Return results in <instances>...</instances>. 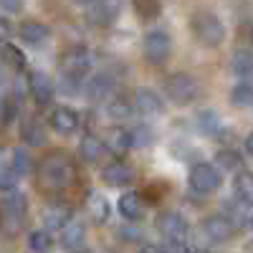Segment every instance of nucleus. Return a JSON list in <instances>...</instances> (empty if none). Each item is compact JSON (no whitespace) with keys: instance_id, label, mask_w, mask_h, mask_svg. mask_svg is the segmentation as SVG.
<instances>
[{"instance_id":"nucleus-27","label":"nucleus","mask_w":253,"mask_h":253,"mask_svg":"<svg viewBox=\"0 0 253 253\" xmlns=\"http://www.w3.org/2000/svg\"><path fill=\"white\" fill-rule=\"evenodd\" d=\"M215 170L223 175V172H241L243 170V157H241V152H236V150H220L218 155H215Z\"/></svg>"},{"instance_id":"nucleus-42","label":"nucleus","mask_w":253,"mask_h":253,"mask_svg":"<svg viewBox=\"0 0 253 253\" xmlns=\"http://www.w3.org/2000/svg\"><path fill=\"white\" fill-rule=\"evenodd\" d=\"M243 147H246V155L253 160V132H248V134H246V139H243Z\"/></svg>"},{"instance_id":"nucleus-20","label":"nucleus","mask_w":253,"mask_h":253,"mask_svg":"<svg viewBox=\"0 0 253 253\" xmlns=\"http://www.w3.org/2000/svg\"><path fill=\"white\" fill-rule=\"evenodd\" d=\"M101 180L109 187H124V185L134 182V172H132V167L124 165V162H109V165L101 167Z\"/></svg>"},{"instance_id":"nucleus-31","label":"nucleus","mask_w":253,"mask_h":253,"mask_svg":"<svg viewBox=\"0 0 253 253\" xmlns=\"http://www.w3.org/2000/svg\"><path fill=\"white\" fill-rule=\"evenodd\" d=\"M230 104H233V107H241V109L253 107V84H248V81L236 84V86L230 89Z\"/></svg>"},{"instance_id":"nucleus-28","label":"nucleus","mask_w":253,"mask_h":253,"mask_svg":"<svg viewBox=\"0 0 253 253\" xmlns=\"http://www.w3.org/2000/svg\"><path fill=\"white\" fill-rule=\"evenodd\" d=\"M89 213H91V220L94 223H107L109 215H112V208H109V200L104 198L101 193H91L89 195Z\"/></svg>"},{"instance_id":"nucleus-8","label":"nucleus","mask_w":253,"mask_h":253,"mask_svg":"<svg viewBox=\"0 0 253 253\" xmlns=\"http://www.w3.org/2000/svg\"><path fill=\"white\" fill-rule=\"evenodd\" d=\"M155 228H157V233L165 236L167 241H180V243H185L187 230H190L187 220L180 213H175V210H165V213H160L157 220H155Z\"/></svg>"},{"instance_id":"nucleus-7","label":"nucleus","mask_w":253,"mask_h":253,"mask_svg":"<svg viewBox=\"0 0 253 253\" xmlns=\"http://www.w3.org/2000/svg\"><path fill=\"white\" fill-rule=\"evenodd\" d=\"M26 86H28V94L31 99L38 104V107H48L56 96V84L53 79L46 74V71H28L26 74Z\"/></svg>"},{"instance_id":"nucleus-14","label":"nucleus","mask_w":253,"mask_h":253,"mask_svg":"<svg viewBox=\"0 0 253 253\" xmlns=\"http://www.w3.org/2000/svg\"><path fill=\"white\" fill-rule=\"evenodd\" d=\"M101 147L107 150L109 155H114L117 160H122L126 152L132 150V137H129V129H124V126H109L107 132H104V142Z\"/></svg>"},{"instance_id":"nucleus-5","label":"nucleus","mask_w":253,"mask_h":253,"mask_svg":"<svg viewBox=\"0 0 253 253\" xmlns=\"http://www.w3.org/2000/svg\"><path fill=\"white\" fill-rule=\"evenodd\" d=\"M170 51H172V38L167 31H147L144 38H142V53H144V61L152 63V66H162V63L170 58Z\"/></svg>"},{"instance_id":"nucleus-17","label":"nucleus","mask_w":253,"mask_h":253,"mask_svg":"<svg viewBox=\"0 0 253 253\" xmlns=\"http://www.w3.org/2000/svg\"><path fill=\"white\" fill-rule=\"evenodd\" d=\"M117 18H119V5H117V3L104 0V3H89V5H86V20H89L91 26L109 28Z\"/></svg>"},{"instance_id":"nucleus-37","label":"nucleus","mask_w":253,"mask_h":253,"mask_svg":"<svg viewBox=\"0 0 253 253\" xmlns=\"http://www.w3.org/2000/svg\"><path fill=\"white\" fill-rule=\"evenodd\" d=\"M162 195H165V185H150V187H144V193H139V198H144L147 203H157Z\"/></svg>"},{"instance_id":"nucleus-10","label":"nucleus","mask_w":253,"mask_h":253,"mask_svg":"<svg viewBox=\"0 0 253 253\" xmlns=\"http://www.w3.org/2000/svg\"><path fill=\"white\" fill-rule=\"evenodd\" d=\"M26 213H28V198L23 193H15L13 190V193H8L3 198V203H0V220L3 223H13L18 228L23 223Z\"/></svg>"},{"instance_id":"nucleus-38","label":"nucleus","mask_w":253,"mask_h":253,"mask_svg":"<svg viewBox=\"0 0 253 253\" xmlns=\"http://www.w3.org/2000/svg\"><path fill=\"white\" fill-rule=\"evenodd\" d=\"M162 253H195L187 243H180V241H167L165 246H160Z\"/></svg>"},{"instance_id":"nucleus-39","label":"nucleus","mask_w":253,"mask_h":253,"mask_svg":"<svg viewBox=\"0 0 253 253\" xmlns=\"http://www.w3.org/2000/svg\"><path fill=\"white\" fill-rule=\"evenodd\" d=\"M10 38H13V23L5 15H0V46L10 43Z\"/></svg>"},{"instance_id":"nucleus-6","label":"nucleus","mask_w":253,"mask_h":253,"mask_svg":"<svg viewBox=\"0 0 253 253\" xmlns=\"http://www.w3.org/2000/svg\"><path fill=\"white\" fill-rule=\"evenodd\" d=\"M187 182H190V190H193V193L213 195L223 185V175L215 170L213 162H198V165H193V170H190Z\"/></svg>"},{"instance_id":"nucleus-35","label":"nucleus","mask_w":253,"mask_h":253,"mask_svg":"<svg viewBox=\"0 0 253 253\" xmlns=\"http://www.w3.org/2000/svg\"><path fill=\"white\" fill-rule=\"evenodd\" d=\"M132 8H134V13L139 15V20H155V18L162 15V5L155 3V0H144V3H142V0H137Z\"/></svg>"},{"instance_id":"nucleus-12","label":"nucleus","mask_w":253,"mask_h":253,"mask_svg":"<svg viewBox=\"0 0 253 253\" xmlns=\"http://www.w3.org/2000/svg\"><path fill=\"white\" fill-rule=\"evenodd\" d=\"M79 124H81V117H79V112L71 109V107H56V109L48 114V126H51L56 134H61V137L74 134V132L79 129Z\"/></svg>"},{"instance_id":"nucleus-11","label":"nucleus","mask_w":253,"mask_h":253,"mask_svg":"<svg viewBox=\"0 0 253 253\" xmlns=\"http://www.w3.org/2000/svg\"><path fill=\"white\" fill-rule=\"evenodd\" d=\"M132 109L142 119H155V117H160L165 112V99L157 91H152V89H137Z\"/></svg>"},{"instance_id":"nucleus-26","label":"nucleus","mask_w":253,"mask_h":253,"mask_svg":"<svg viewBox=\"0 0 253 253\" xmlns=\"http://www.w3.org/2000/svg\"><path fill=\"white\" fill-rule=\"evenodd\" d=\"M10 170L15 172V177H26L33 170V157L26 147H13L10 150Z\"/></svg>"},{"instance_id":"nucleus-15","label":"nucleus","mask_w":253,"mask_h":253,"mask_svg":"<svg viewBox=\"0 0 253 253\" xmlns=\"http://www.w3.org/2000/svg\"><path fill=\"white\" fill-rule=\"evenodd\" d=\"M114 79L107 74H94L84 81V94L89 96V101H104V99H112L114 96Z\"/></svg>"},{"instance_id":"nucleus-41","label":"nucleus","mask_w":253,"mask_h":253,"mask_svg":"<svg viewBox=\"0 0 253 253\" xmlns=\"http://www.w3.org/2000/svg\"><path fill=\"white\" fill-rule=\"evenodd\" d=\"M0 8L8 10V13H20V10H23V3H13V0H3V3H0Z\"/></svg>"},{"instance_id":"nucleus-33","label":"nucleus","mask_w":253,"mask_h":253,"mask_svg":"<svg viewBox=\"0 0 253 253\" xmlns=\"http://www.w3.org/2000/svg\"><path fill=\"white\" fill-rule=\"evenodd\" d=\"M15 185H18V177L10 170V162L3 157V150H0V193H13Z\"/></svg>"},{"instance_id":"nucleus-23","label":"nucleus","mask_w":253,"mask_h":253,"mask_svg":"<svg viewBox=\"0 0 253 253\" xmlns=\"http://www.w3.org/2000/svg\"><path fill=\"white\" fill-rule=\"evenodd\" d=\"M230 71H233L238 79H251L253 76V48H236L233 56H230Z\"/></svg>"},{"instance_id":"nucleus-34","label":"nucleus","mask_w":253,"mask_h":253,"mask_svg":"<svg viewBox=\"0 0 253 253\" xmlns=\"http://www.w3.org/2000/svg\"><path fill=\"white\" fill-rule=\"evenodd\" d=\"M129 137H132V147H134V150L150 147L155 142V132L147 124H139V126H134V129H129Z\"/></svg>"},{"instance_id":"nucleus-18","label":"nucleus","mask_w":253,"mask_h":253,"mask_svg":"<svg viewBox=\"0 0 253 253\" xmlns=\"http://www.w3.org/2000/svg\"><path fill=\"white\" fill-rule=\"evenodd\" d=\"M117 210H119V215H122L126 223L142 220V215H144V203H142V198H139L137 190H126V193H122L119 200H117Z\"/></svg>"},{"instance_id":"nucleus-2","label":"nucleus","mask_w":253,"mask_h":253,"mask_svg":"<svg viewBox=\"0 0 253 253\" xmlns=\"http://www.w3.org/2000/svg\"><path fill=\"white\" fill-rule=\"evenodd\" d=\"M190 33L195 36V41L205 48H218L223 41H225V26L223 20L215 13H208V10H198L190 18Z\"/></svg>"},{"instance_id":"nucleus-24","label":"nucleus","mask_w":253,"mask_h":253,"mask_svg":"<svg viewBox=\"0 0 253 253\" xmlns=\"http://www.w3.org/2000/svg\"><path fill=\"white\" fill-rule=\"evenodd\" d=\"M198 132L205 137H220L223 134V119L215 109L198 112Z\"/></svg>"},{"instance_id":"nucleus-36","label":"nucleus","mask_w":253,"mask_h":253,"mask_svg":"<svg viewBox=\"0 0 253 253\" xmlns=\"http://www.w3.org/2000/svg\"><path fill=\"white\" fill-rule=\"evenodd\" d=\"M58 89L61 94H66V96H76L84 91V79H74V76H61L58 81Z\"/></svg>"},{"instance_id":"nucleus-30","label":"nucleus","mask_w":253,"mask_h":253,"mask_svg":"<svg viewBox=\"0 0 253 253\" xmlns=\"http://www.w3.org/2000/svg\"><path fill=\"white\" fill-rule=\"evenodd\" d=\"M0 58H3L5 66H10V69H15V71H23V69H26V53L20 51L15 43L0 46Z\"/></svg>"},{"instance_id":"nucleus-13","label":"nucleus","mask_w":253,"mask_h":253,"mask_svg":"<svg viewBox=\"0 0 253 253\" xmlns=\"http://www.w3.org/2000/svg\"><path fill=\"white\" fill-rule=\"evenodd\" d=\"M71 220H74V208L69 203H53L43 210V230H48L51 236H53V230L61 233Z\"/></svg>"},{"instance_id":"nucleus-44","label":"nucleus","mask_w":253,"mask_h":253,"mask_svg":"<svg viewBox=\"0 0 253 253\" xmlns=\"http://www.w3.org/2000/svg\"><path fill=\"white\" fill-rule=\"evenodd\" d=\"M5 96V74H3V69H0V99Z\"/></svg>"},{"instance_id":"nucleus-46","label":"nucleus","mask_w":253,"mask_h":253,"mask_svg":"<svg viewBox=\"0 0 253 253\" xmlns=\"http://www.w3.org/2000/svg\"><path fill=\"white\" fill-rule=\"evenodd\" d=\"M251 228H253V215H251Z\"/></svg>"},{"instance_id":"nucleus-19","label":"nucleus","mask_w":253,"mask_h":253,"mask_svg":"<svg viewBox=\"0 0 253 253\" xmlns=\"http://www.w3.org/2000/svg\"><path fill=\"white\" fill-rule=\"evenodd\" d=\"M84 241H86V225H84L81 220H71L58 236V246L63 251H69V253L84 251Z\"/></svg>"},{"instance_id":"nucleus-40","label":"nucleus","mask_w":253,"mask_h":253,"mask_svg":"<svg viewBox=\"0 0 253 253\" xmlns=\"http://www.w3.org/2000/svg\"><path fill=\"white\" fill-rule=\"evenodd\" d=\"M117 233H119V238H122V241L126 238V243H134V241L139 238V233H137V228H129V225H122V228L117 230Z\"/></svg>"},{"instance_id":"nucleus-43","label":"nucleus","mask_w":253,"mask_h":253,"mask_svg":"<svg viewBox=\"0 0 253 253\" xmlns=\"http://www.w3.org/2000/svg\"><path fill=\"white\" fill-rule=\"evenodd\" d=\"M139 253H162V251H160V246H152V243H144V246L139 248Z\"/></svg>"},{"instance_id":"nucleus-3","label":"nucleus","mask_w":253,"mask_h":253,"mask_svg":"<svg viewBox=\"0 0 253 253\" xmlns=\"http://www.w3.org/2000/svg\"><path fill=\"white\" fill-rule=\"evenodd\" d=\"M61 76H74V79H86L94 69V56L86 46H71L61 53L58 58Z\"/></svg>"},{"instance_id":"nucleus-45","label":"nucleus","mask_w":253,"mask_h":253,"mask_svg":"<svg viewBox=\"0 0 253 253\" xmlns=\"http://www.w3.org/2000/svg\"><path fill=\"white\" fill-rule=\"evenodd\" d=\"M79 253H91V251H86V248H84V251H79Z\"/></svg>"},{"instance_id":"nucleus-4","label":"nucleus","mask_w":253,"mask_h":253,"mask_svg":"<svg viewBox=\"0 0 253 253\" xmlns=\"http://www.w3.org/2000/svg\"><path fill=\"white\" fill-rule=\"evenodd\" d=\"M165 96L170 99L175 107H187V104H193L198 99V84L190 74L175 71L165 79Z\"/></svg>"},{"instance_id":"nucleus-9","label":"nucleus","mask_w":253,"mask_h":253,"mask_svg":"<svg viewBox=\"0 0 253 253\" xmlns=\"http://www.w3.org/2000/svg\"><path fill=\"white\" fill-rule=\"evenodd\" d=\"M200 233L210 241V243H228L236 233V225L230 223L225 215H208L200 223Z\"/></svg>"},{"instance_id":"nucleus-22","label":"nucleus","mask_w":253,"mask_h":253,"mask_svg":"<svg viewBox=\"0 0 253 253\" xmlns=\"http://www.w3.org/2000/svg\"><path fill=\"white\" fill-rule=\"evenodd\" d=\"M233 200L243 208L253 205V172L251 170H241L233 180Z\"/></svg>"},{"instance_id":"nucleus-21","label":"nucleus","mask_w":253,"mask_h":253,"mask_svg":"<svg viewBox=\"0 0 253 253\" xmlns=\"http://www.w3.org/2000/svg\"><path fill=\"white\" fill-rule=\"evenodd\" d=\"M20 139L28 147H43L46 144V124L38 117H26L20 122Z\"/></svg>"},{"instance_id":"nucleus-1","label":"nucleus","mask_w":253,"mask_h":253,"mask_svg":"<svg viewBox=\"0 0 253 253\" xmlns=\"http://www.w3.org/2000/svg\"><path fill=\"white\" fill-rule=\"evenodd\" d=\"M76 180V165L66 152H51L38 167V187L48 195L69 190Z\"/></svg>"},{"instance_id":"nucleus-16","label":"nucleus","mask_w":253,"mask_h":253,"mask_svg":"<svg viewBox=\"0 0 253 253\" xmlns=\"http://www.w3.org/2000/svg\"><path fill=\"white\" fill-rule=\"evenodd\" d=\"M18 36L26 46L31 48H41L51 41V28L46 23H38V20H26V23L18 26Z\"/></svg>"},{"instance_id":"nucleus-47","label":"nucleus","mask_w":253,"mask_h":253,"mask_svg":"<svg viewBox=\"0 0 253 253\" xmlns=\"http://www.w3.org/2000/svg\"><path fill=\"white\" fill-rule=\"evenodd\" d=\"M0 101H3V99H0Z\"/></svg>"},{"instance_id":"nucleus-25","label":"nucleus","mask_w":253,"mask_h":253,"mask_svg":"<svg viewBox=\"0 0 253 253\" xmlns=\"http://www.w3.org/2000/svg\"><path fill=\"white\" fill-rule=\"evenodd\" d=\"M104 155V147H101V139H96L94 134H84L81 142H79V160L86 162V165H96Z\"/></svg>"},{"instance_id":"nucleus-32","label":"nucleus","mask_w":253,"mask_h":253,"mask_svg":"<svg viewBox=\"0 0 253 253\" xmlns=\"http://www.w3.org/2000/svg\"><path fill=\"white\" fill-rule=\"evenodd\" d=\"M134 109H132V104L126 101L124 96H112L109 101H107V114L112 117V119H129V114H132Z\"/></svg>"},{"instance_id":"nucleus-29","label":"nucleus","mask_w":253,"mask_h":253,"mask_svg":"<svg viewBox=\"0 0 253 253\" xmlns=\"http://www.w3.org/2000/svg\"><path fill=\"white\" fill-rule=\"evenodd\" d=\"M53 248V236L43 228H36L28 233V251L31 253H51Z\"/></svg>"}]
</instances>
